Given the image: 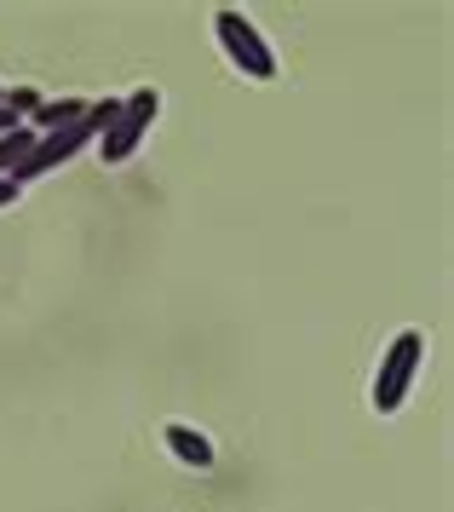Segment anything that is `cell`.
<instances>
[{
  "label": "cell",
  "mask_w": 454,
  "mask_h": 512,
  "mask_svg": "<svg viewBox=\"0 0 454 512\" xmlns=\"http://www.w3.org/2000/svg\"><path fill=\"white\" fill-rule=\"evenodd\" d=\"M420 363H426V334H420V328H403L386 346L380 369H374V392H368L374 415H397V409H403V397H409Z\"/></svg>",
  "instance_id": "6da1fadb"
},
{
  "label": "cell",
  "mask_w": 454,
  "mask_h": 512,
  "mask_svg": "<svg viewBox=\"0 0 454 512\" xmlns=\"http://www.w3.org/2000/svg\"><path fill=\"white\" fill-rule=\"evenodd\" d=\"M213 35H219V47L236 70L248 75V81H276V52L265 47V35L253 29L248 12H236V6H219L213 12Z\"/></svg>",
  "instance_id": "7a4b0ae2"
},
{
  "label": "cell",
  "mask_w": 454,
  "mask_h": 512,
  "mask_svg": "<svg viewBox=\"0 0 454 512\" xmlns=\"http://www.w3.org/2000/svg\"><path fill=\"white\" fill-rule=\"evenodd\" d=\"M161 110V93L156 87H138L133 98H121V116L110 121V133L98 139V156H104V167H121L138 156V144H144V133H150V121H156Z\"/></svg>",
  "instance_id": "3957f363"
},
{
  "label": "cell",
  "mask_w": 454,
  "mask_h": 512,
  "mask_svg": "<svg viewBox=\"0 0 454 512\" xmlns=\"http://www.w3.org/2000/svg\"><path fill=\"white\" fill-rule=\"evenodd\" d=\"M167 449H173L184 466H196V472H207V466L219 461L213 438H207V432H196V426H184V420H173V426H167Z\"/></svg>",
  "instance_id": "277c9868"
},
{
  "label": "cell",
  "mask_w": 454,
  "mask_h": 512,
  "mask_svg": "<svg viewBox=\"0 0 454 512\" xmlns=\"http://www.w3.org/2000/svg\"><path fill=\"white\" fill-rule=\"evenodd\" d=\"M81 116H87V104H81V98H41V110H35V116L23 121V127H29V133L41 139V133H58V127H75Z\"/></svg>",
  "instance_id": "5b68a950"
},
{
  "label": "cell",
  "mask_w": 454,
  "mask_h": 512,
  "mask_svg": "<svg viewBox=\"0 0 454 512\" xmlns=\"http://www.w3.org/2000/svg\"><path fill=\"white\" fill-rule=\"evenodd\" d=\"M29 150H35V133H29V127L6 133V139H0V179H12V173L29 162Z\"/></svg>",
  "instance_id": "8992f818"
},
{
  "label": "cell",
  "mask_w": 454,
  "mask_h": 512,
  "mask_svg": "<svg viewBox=\"0 0 454 512\" xmlns=\"http://www.w3.org/2000/svg\"><path fill=\"white\" fill-rule=\"evenodd\" d=\"M18 127H23V121L12 116V110H6V104H0V139H6V133H18Z\"/></svg>",
  "instance_id": "52a82bcc"
},
{
  "label": "cell",
  "mask_w": 454,
  "mask_h": 512,
  "mask_svg": "<svg viewBox=\"0 0 454 512\" xmlns=\"http://www.w3.org/2000/svg\"><path fill=\"white\" fill-rule=\"evenodd\" d=\"M12 196H18V185H12V179H0V208H12Z\"/></svg>",
  "instance_id": "ba28073f"
},
{
  "label": "cell",
  "mask_w": 454,
  "mask_h": 512,
  "mask_svg": "<svg viewBox=\"0 0 454 512\" xmlns=\"http://www.w3.org/2000/svg\"><path fill=\"white\" fill-rule=\"evenodd\" d=\"M0 98H6V87H0Z\"/></svg>",
  "instance_id": "9c48e42d"
}]
</instances>
